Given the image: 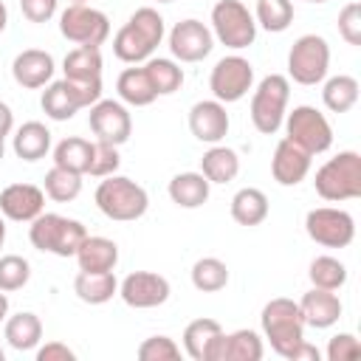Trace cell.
I'll return each mask as SVG.
<instances>
[{
  "label": "cell",
  "mask_w": 361,
  "mask_h": 361,
  "mask_svg": "<svg viewBox=\"0 0 361 361\" xmlns=\"http://www.w3.org/2000/svg\"><path fill=\"white\" fill-rule=\"evenodd\" d=\"M305 231L324 248H347L355 240V220L350 212L336 206H319L305 214Z\"/></svg>",
  "instance_id": "cell-10"
},
{
  "label": "cell",
  "mask_w": 361,
  "mask_h": 361,
  "mask_svg": "<svg viewBox=\"0 0 361 361\" xmlns=\"http://www.w3.org/2000/svg\"><path fill=\"white\" fill-rule=\"evenodd\" d=\"M322 102L330 113H347L355 107L358 102V79L355 76H347V73H338V76H330L322 87Z\"/></svg>",
  "instance_id": "cell-32"
},
{
  "label": "cell",
  "mask_w": 361,
  "mask_h": 361,
  "mask_svg": "<svg viewBox=\"0 0 361 361\" xmlns=\"http://www.w3.org/2000/svg\"><path fill=\"white\" fill-rule=\"evenodd\" d=\"M6 25H8V8H6V3L0 0V34L6 31Z\"/></svg>",
  "instance_id": "cell-51"
},
{
  "label": "cell",
  "mask_w": 361,
  "mask_h": 361,
  "mask_svg": "<svg viewBox=\"0 0 361 361\" xmlns=\"http://www.w3.org/2000/svg\"><path fill=\"white\" fill-rule=\"evenodd\" d=\"M85 237H87V228L79 220L65 217V214H54V212L37 214L28 226L31 245L37 251L54 254V257H73Z\"/></svg>",
  "instance_id": "cell-4"
},
{
  "label": "cell",
  "mask_w": 361,
  "mask_h": 361,
  "mask_svg": "<svg viewBox=\"0 0 361 361\" xmlns=\"http://www.w3.org/2000/svg\"><path fill=\"white\" fill-rule=\"evenodd\" d=\"M169 282L166 276L155 274V271H133L118 282V296L127 307L135 310H149L158 307L169 299Z\"/></svg>",
  "instance_id": "cell-12"
},
{
  "label": "cell",
  "mask_w": 361,
  "mask_h": 361,
  "mask_svg": "<svg viewBox=\"0 0 361 361\" xmlns=\"http://www.w3.org/2000/svg\"><path fill=\"white\" fill-rule=\"evenodd\" d=\"M73 293L85 305H104L118 293V279L113 271H79L73 279Z\"/></svg>",
  "instance_id": "cell-21"
},
{
  "label": "cell",
  "mask_w": 361,
  "mask_h": 361,
  "mask_svg": "<svg viewBox=\"0 0 361 361\" xmlns=\"http://www.w3.org/2000/svg\"><path fill=\"white\" fill-rule=\"evenodd\" d=\"M65 79H102V51L93 45H76L62 59Z\"/></svg>",
  "instance_id": "cell-33"
},
{
  "label": "cell",
  "mask_w": 361,
  "mask_h": 361,
  "mask_svg": "<svg viewBox=\"0 0 361 361\" xmlns=\"http://www.w3.org/2000/svg\"><path fill=\"white\" fill-rule=\"evenodd\" d=\"M361 355V344L353 333H336L327 341V361H353Z\"/></svg>",
  "instance_id": "cell-45"
},
{
  "label": "cell",
  "mask_w": 361,
  "mask_h": 361,
  "mask_svg": "<svg viewBox=\"0 0 361 361\" xmlns=\"http://www.w3.org/2000/svg\"><path fill=\"white\" fill-rule=\"evenodd\" d=\"M3 338H6L14 350H20V353L34 350V347L42 341V322H39V316L31 313V310H20V313L8 316V319H6Z\"/></svg>",
  "instance_id": "cell-26"
},
{
  "label": "cell",
  "mask_w": 361,
  "mask_h": 361,
  "mask_svg": "<svg viewBox=\"0 0 361 361\" xmlns=\"http://www.w3.org/2000/svg\"><path fill=\"white\" fill-rule=\"evenodd\" d=\"M121 158H118V147L107 144V141H93V149H90V164H87V175L93 178H107V175H116Z\"/></svg>",
  "instance_id": "cell-41"
},
{
  "label": "cell",
  "mask_w": 361,
  "mask_h": 361,
  "mask_svg": "<svg viewBox=\"0 0 361 361\" xmlns=\"http://www.w3.org/2000/svg\"><path fill=\"white\" fill-rule=\"evenodd\" d=\"M214 48V34L209 25H203L200 20L189 17L172 25L169 31V54L178 62H200L212 54Z\"/></svg>",
  "instance_id": "cell-13"
},
{
  "label": "cell",
  "mask_w": 361,
  "mask_h": 361,
  "mask_svg": "<svg viewBox=\"0 0 361 361\" xmlns=\"http://www.w3.org/2000/svg\"><path fill=\"white\" fill-rule=\"evenodd\" d=\"M338 34L347 45H361V6L355 0L338 11Z\"/></svg>",
  "instance_id": "cell-44"
},
{
  "label": "cell",
  "mask_w": 361,
  "mask_h": 361,
  "mask_svg": "<svg viewBox=\"0 0 361 361\" xmlns=\"http://www.w3.org/2000/svg\"><path fill=\"white\" fill-rule=\"evenodd\" d=\"M45 212V192L34 183H8L0 192V214L14 223H31Z\"/></svg>",
  "instance_id": "cell-16"
},
{
  "label": "cell",
  "mask_w": 361,
  "mask_h": 361,
  "mask_svg": "<svg viewBox=\"0 0 361 361\" xmlns=\"http://www.w3.org/2000/svg\"><path fill=\"white\" fill-rule=\"evenodd\" d=\"M11 149L23 161H39L51 149V130L42 121H25L17 127L11 138Z\"/></svg>",
  "instance_id": "cell-23"
},
{
  "label": "cell",
  "mask_w": 361,
  "mask_h": 361,
  "mask_svg": "<svg viewBox=\"0 0 361 361\" xmlns=\"http://www.w3.org/2000/svg\"><path fill=\"white\" fill-rule=\"evenodd\" d=\"M307 276H310V285L313 288H324V290H338L347 285V265L336 257H316L307 268Z\"/></svg>",
  "instance_id": "cell-38"
},
{
  "label": "cell",
  "mask_w": 361,
  "mask_h": 361,
  "mask_svg": "<svg viewBox=\"0 0 361 361\" xmlns=\"http://www.w3.org/2000/svg\"><path fill=\"white\" fill-rule=\"evenodd\" d=\"M155 45L133 25V23H124L116 37H113V54L121 59V62H130V65H138V62H147L152 56Z\"/></svg>",
  "instance_id": "cell-29"
},
{
  "label": "cell",
  "mask_w": 361,
  "mask_h": 361,
  "mask_svg": "<svg viewBox=\"0 0 361 361\" xmlns=\"http://www.w3.org/2000/svg\"><path fill=\"white\" fill-rule=\"evenodd\" d=\"M6 316H8V296L6 290H0V322H6Z\"/></svg>",
  "instance_id": "cell-50"
},
{
  "label": "cell",
  "mask_w": 361,
  "mask_h": 361,
  "mask_svg": "<svg viewBox=\"0 0 361 361\" xmlns=\"http://www.w3.org/2000/svg\"><path fill=\"white\" fill-rule=\"evenodd\" d=\"M259 324L265 338L271 341V350L282 358H290V353L305 341V319H302L299 302L288 296H276L265 302L259 313Z\"/></svg>",
  "instance_id": "cell-1"
},
{
  "label": "cell",
  "mask_w": 361,
  "mask_h": 361,
  "mask_svg": "<svg viewBox=\"0 0 361 361\" xmlns=\"http://www.w3.org/2000/svg\"><path fill=\"white\" fill-rule=\"evenodd\" d=\"M285 138L302 147L310 155L327 152L333 147V127L327 116L310 104H299L290 113H285Z\"/></svg>",
  "instance_id": "cell-6"
},
{
  "label": "cell",
  "mask_w": 361,
  "mask_h": 361,
  "mask_svg": "<svg viewBox=\"0 0 361 361\" xmlns=\"http://www.w3.org/2000/svg\"><path fill=\"white\" fill-rule=\"evenodd\" d=\"M268 197L257 186H245L231 197V217L240 226H259L268 217Z\"/></svg>",
  "instance_id": "cell-31"
},
{
  "label": "cell",
  "mask_w": 361,
  "mask_h": 361,
  "mask_svg": "<svg viewBox=\"0 0 361 361\" xmlns=\"http://www.w3.org/2000/svg\"><path fill=\"white\" fill-rule=\"evenodd\" d=\"M0 361H3V347H0Z\"/></svg>",
  "instance_id": "cell-55"
},
{
  "label": "cell",
  "mask_w": 361,
  "mask_h": 361,
  "mask_svg": "<svg viewBox=\"0 0 361 361\" xmlns=\"http://www.w3.org/2000/svg\"><path fill=\"white\" fill-rule=\"evenodd\" d=\"M322 358V353L313 347V344H307V341H302L293 353H290V358L288 361H319Z\"/></svg>",
  "instance_id": "cell-48"
},
{
  "label": "cell",
  "mask_w": 361,
  "mask_h": 361,
  "mask_svg": "<svg viewBox=\"0 0 361 361\" xmlns=\"http://www.w3.org/2000/svg\"><path fill=\"white\" fill-rule=\"evenodd\" d=\"M144 71L155 87L158 96H169L175 90H180L183 85V68L175 62V59H166V56H149L144 62Z\"/></svg>",
  "instance_id": "cell-34"
},
{
  "label": "cell",
  "mask_w": 361,
  "mask_h": 361,
  "mask_svg": "<svg viewBox=\"0 0 361 361\" xmlns=\"http://www.w3.org/2000/svg\"><path fill=\"white\" fill-rule=\"evenodd\" d=\"M262 353V338L254 330H234L212 341L206 361H259Z\"/></svg>",
  "instance_id": "cell-17"
},
{
  "label": "cell",
  "mask_w": 361,
  "mask_h": 361,
  "mask_svg": "<svg viewBox=\"0 0 361 361\" xmlns=\"http://www.w3.org/2000/svg\"><path fill=\"white\" fill-rule=\"evenodd\" d=\"M330 68V45L319 34H302L288 51V76L296 85H319L324 82Z\"/></svg>",
  "instance_id": "cell-8"
},
{
  "label": "cell",
  "mask_w": 361,
  "mask_h": 361,
  "mask_svg": "<svg viewBox=\"0 0 361 361\" xmlns=\"http://www.w3.org/2000/svg\"><path fill=\"white\" fill-rule=\"evenodd\" d=\"M3 243H6V220L0 214V248H3Z\"/></svg>",
  "instance_id": "cell-52"
},
{
  "label": "cell",
  "mask_w": 361,
  "mask_h": 361,
  "mask_svg": "<svg viewBox=\"0 0 361 361\" xmlns=\"http://www.w3.org/2000/svg\"><path fill=\"white\" fill-rule=\"evenodd\" d=\"M228 113H226V104L217 102V99H203V102H195L189 107V130L197 141L203 144H220L226 135H228Z\"/></svg>",
  "instance_id": "cell-15"
},
{
  "label": "cell",
  "mask_w": 361,
  "mask_h": 361,
  "mask_svg": "<svg viewBox=\"0 0 361 361\" xmlns=\"http://www.w3.org/2000/svg\"><path fill=\"white\" fill-rule=\"evenodd\" d=\"M305 3H327V0H305Z\"/></svg>",
  "instance_id": "cell-54"
},
{
  "label": "cell",
  "mask_w": 361,
  "mask_h": 361,
  "mask_svg": "<svg viewBox=\"0 0 361 361\" xmlns=\"http://www.w3.org/2000/svg\"><path fill=\"white\" fill-rule=\"evenodd\" d=\"M158 3H172V0H158Z\"/></svg>",
  "instance_id": "cell-56"
},
{
  "label": "cell",
  "mask_w": 361,
  "mask_h": 361,
  "mask_svg": "<svg viewBox=\"0 0 361 361\" xmlns=\"http://www.w3.org/2000/svg\"><path fill=\"white\" fill-rule=\"evenodd\" d=\"M169 197L175 206L180 209H197L209 200V192H212V183L203 178V172H178L169 186H166Z\"/></svg>",
  "instance_id": "cell-22"
},
{
  "label": "cell",
  "mask_w": 361,
  "mask_h": 361,
  "mask_svg": "<svg viewBox=\"0 0 361 361\" xmlns=\"http://www.w3.org/2000/svg\"><path fill=\"white\" fill-rule=\"evenodd\" d=\"M87 124H90L96 141H107L113 147H121L133 133V118H130L127 107L113 99H99L96 104H90Z\"/></svg>",
  "instance_id": "cell-14"
},
{
  "label": "cell",
  "mask_w": 361,
  "mask_h": 361,
  "mask_svg": "<svg viewBox=\"0 0 361 361\" xmlns=\"http://www.w3.org/2000/svg\"><path fill=\"white\" fill-rule=\"evenodd\" d=\"M59 0H20V11L28 23H48L56 14Z\"/></svg>",
  "instance_id": "cell-46"
},
{
  "label": "cell",
  "mask_w": 361,
  "mask_h": 361,
  "mask_svg": "<svg viewBox=\"0 0 361 361\" xmlns=\"http://www.w3.org/2000/svg\"><path fill=\"white\" fill-rule=\"evenodd\" d=\"M288 99H290V82L282 73H268L254 96H251V121L262 135H274L288 113Z\"/></svg>",
  "instance_id": "cell-5"
},
{
  "label": "cell",
  "mask_w": 361,
  "mask_h": 361,
  "mask_svg": "<svg viewBox=\"0 0 361 361\" xmlns=\"http://www.w3.org/2000/svg\"><path fill=\"white\" fill-rule=\"evenodd\" d=\"M192 285L200 293H217L228 285V268L217 257H200L192 265Z\"/></svg>",
  "instance_id": "cell-36"
},
{
  "label": "cell",
  "mask_w": 361,
  "mask_h": 361,
  "mask_svg": "<svg viewBox=\"0 0 361 361\" xmlns=\"http://www.w3.org/2000/svg\"><path fill=\"white\" fill-rule=\"evenodd\" d=\"M310 152H305L302 147H296L293 141L282 138L274 149V158H271V175L279 186H296L307 178L310 172Z\"/></svg>",
  "instance_id": "cell-19"
},
{
  "label": "cell",
  "mask_w": 361,
  "mask_h": 361,
  "mask_svg": "<svg viewBox=\"0 0 361 361\" xmlns=\"http://www.w3.org/2000/svg\"><path fill=\"white\" fill-rule=\"evenodd\" d=\"M39 107H42V113H45L48 118H54V121H68V118H73V116L82 110L79 102H76V96H73V90L68 87L65 79L45 85V90H42V96H39Z\"/></svg>",
  "instance_id": "cell-28"
},
{
  "label": "cell",
  "mask_w": 361,
  "mask_h": 361,
  "mask_svg": "<svg viewBox=\"0 0 361 361\" xmlns=\"http://www.w3.org/2000/svg\"><path fill=\"white\" fill-rule=\"evenodd\" d=\"M93 200H96V209L116 223H133V220L144 217V212L149 206L147 189L124 175H107L96 186Z\"/></svg>",
  "instance_id": "cell-3"
},
{
  "label": "cell",
  "mask_w": 361,
  "mask_h": 361,
  "mask_svg": "<svg viewBox=\"0 0 361 361\" xmlns=\"http://www.w3.org/2000/svg\"><path fill=\"white\" fill-rule=\"evenodd\" d=\"M42 192L51 200H56V203H71L82 192V175L79 172H71V169H62V166H54V169L45 172Z\"/></svg>",
  "instance_id": "cell-37"
},
{
  "label": "cell",
  "mask_w": 361,
  "mask_h": 361,
  "mask_svg": "<svg viewBox=\"0 0 361 361\" xmlns=\"http://www.w3.org/2000/svg\"><path fill=\"white\" fill-rule=\"evenodd\" d=\"M56 65H54V56L42 48H25L14 56L11 62V76L20 87L25 90H37V87H45L54 76Z\"/></svg>",
  "instance_id": "cell-18"
},
{
  "label": "cell",
  "mask_w": 361,
  "mask_h": 361,
  "mask_svg": "<svg viewBox=\"0 0 361 361\" xmlns=\"http://www.w3.org/2000/svg\"><path fill=\"white\" fill-rule=\"evenodd\" d=\"M316 195L330 203H344L361 197V155L355 149H344L327 158L313 178Z\"/></svg>",
  "instance_id": "cell-2"
},
{
  "label": "cell",
  "mask_w": 361,
  "mask_h": 361,
  "mask_svg": "<svg viewBox=\"0 0 361 361\" xmlns=\"http://www.w3.org/2000/svg\"><path fill=\"white\" fill-rule=\"evenodd\" d=\"M73 257L79 262V271H113L118 262V245L107 237H90L87 234Z\"/></svg>",
  "instance_id": "cell-24"
},
{
  "label": "cell",
  "mask_w": 361,
  "mask_h": 361,
  "mask_svg": "<svg viewBox=\"0 0 361 361\" xmlns=\"http://www.w3.org/2000/svg\"><path fill=\"white\" fill-rule=\"evenodd\" d=\"M90 149H93V144H90V141H85V138H79V135L62 138V141L54 147V166H62V169H71V172L87 175Z\"/></svg>",
  "instance_id": "cell-35"
},
{
  "label": "cell",
  "mask_w": 361,
  "mask_h": 361,
  "mask_svg": "<svg viewBox=\"0 0 361 361\" xmlns=\"http://www.w3.org/2000/svg\"><path fill=\"white\" fill-rule=\"evenodd\" d=\"M3 155H6V144H3V135H0V161H3Z\"/></svg>",
  "instance_id": "cell-53"
},
{
  "label": "cell",
  "mask_w": 361,
  "mask_h": 361,
  "mask_svg": "<svg viewBox=\"0 0 361 361\" xmlns=\"http://www.w3.org/2000/svg\"><path fill=\"white\" fill-rule=\"evenodd\" d=\"M116 90H118V99L130 107H147L158 99L144 68H124L116 79Z\"/></svg>",
  "instance_id": "cell-25"
},
{
  "label": "cell",
  "mask_w": 361,
  "mask_h": 361,
  "mask_svg": "<svg viewBox=\"0 0 361 361\" xmlns=\"http://www.w3.org/2000/svg\"><path fill=\"white\" fill-rule=\"evenodd\" d=\"M11 130H14V113H11V107L6 102H0V135L6 138Z\"/></svg>",
  "instance_id": "cell-49"
},
{
  "label": "cell",
  "mask_w": 361,
  "mask_h": 361,
  "mask_svg": "<svg viewBox=\"0 0 361 361\" xmlns=\"http://www.w3.org/2000/svg\"><path fill=\"white\" fill-rule=\"evenodd\" d=\"M71 3H85V0H71Z\"/></svg>",
  "instance_id": "cell-57"
},
{
  "label": "cell",
  "mask_w": 361,
  "mask_h": 361,
  "mask_svg": "<svg viewBox=\"0 0 361 361\" xmlns=\"http://www.w3.org/2000/svg\"><path fill=\"white\" fill-rule=\"evenodd\" d=\"M59 34L68 42L99 48L110 37V20L104 11H99L87 3H71L59 14Z\"/></svg>",
  "instance_id": "cell-9"
},
{
  "label": "cell",
  "mask_w": 361,
  "mask_h": 361,
  "mask_svg": "<svg viewBox=\"0 0 361 361\" xmlns=\"http://www.w3.org/2000/svg\"><path fill=\"white\" fill-rule=\"evenodd\" d=\"M127 23H133L155 48L161 45V39H164V31H166V25H164V17L152 8V6H141V8H135L133 14H130V20Z\"/></svg>",
  "instance_id": "cell-42"
},
{
  "label": "cell",
  "mask_w": 361,
  "mask_h": 361,
  "mask_svg": "<svg viewBox=\"0 0 361 361\" xmlns=\"http://www.w3.org/2000/svg\"><path fill=\"white\" fill-rule=\"evenodd\" d=\"M31 279V262L20 254H3L0 257V290L11 293L25 288Z\"/></svg>",
  "instance_id": "cell-40"
},
{
  "label": "cell",
  "mask_w": 361,
  "mask_h": 361,
  "mask_svg": "<svg viewBox=\"0 0 361 361\" xmlns=\"http://www.w3.org/2000/svg\"><path fill=\"white\" fill-rule=\"evenodd\" d=\"M212 34L231 51H243L257 39V20L240 0H217L212 8Z\"/></svg>",
  "instance_id": "cell-7"
},
{
  "label": "cell",
  "mask_w": 361,
  "mask_h": 361,
  "mask_svg": "<svg viewBox=\"0 0 361 361\" xmlns=\"http://www.w3.org/2000/svg\"><path fill=\"white\" fill-rule=\"evenodd\" d=\"M251 87H254V65L245 56L231 54V56H223L214 62V68L209 73V90L217 102H223V104L240 102L243 96H248Z\"/></svg>",
  "instance_id": "cell-11"
},
{
  "label": "cell",
  "mask_w": 361,
  "mask_h": 361,
  "mask_svg": "<svg viewBox=\"0 0 361 361\" xmlns=\"http://www.w3.org/2000/svg\"><path fill=\"white\" fill-rule=\"evenodd\" d=\"M73 358L76 353L62 341H48L45 347L37 350V361H73Z\"/></svg>",
  "instance_id": "cell-47"
},
{
  "label": "cell",
  "mask_w": 361,
  "mask_h": 361,
  "mask_svg": "<svg viewBox=\"0 0 361 361\" xmlns=\"http://www.w3.org/2000/svg\"><path fill=\"white\" fill-rule=\"evenodd\" d=\"M220 333H223V327H220L217 319H206L203 316V319L189 322L186 330H183V353L192 361H206L209 358V347Z\"/></svg>",
  "instance_id": "cell-30"
},
{
  "label": "cell",
  "mask_w": 361,
  "mask_h": 361,
  "mask_svg": "<svg viewBox=\"0 0 361 361\" xmlns=\"http://www.w3.org/2000/svg\"><path fill=\"white\" fill-rule=\"evenodd\" d=\"M254 20L265 31L279 34V31H285L293 23V3L290 0H257Z\"/></svg>",
  "instance_id": "cell-39"
},
{
  "label": "cell",
  "mask_w": 361,
  "mask_h": 361,
  "mask_svg": "<svg viewBox=\"0 0 361 361\" xmlns=\"http://www.w3.org/2000/svg\"><path fill=\"white\" fill-rule=\"evenodd\" d=\"M138 358L141 361H178L180 347L169 336H149L138 344Z\"/></svg>",
  "instance_id": "cell-43"
},
{
  "label": "cell",
  "mask_w": 361,
  "mask_h": 361,
  "mask_svg": "<svg viewBox=\"0 0 361 361\" xmlns=\"http://www.w3.org/2000/svg\"><path fill=\"white\" fill-rule=\"evenodd\" d=\"M299 310L305 324L316 327V330H327L341 319V299L336 296V290H324V288H310L302 299H299Z\"/></svg>",
  "instance_id": "cell-20"
},
{
  "label": "cell",
  "mask_w": 361,
  "mask_h": 361,
  "mask_svg": "<svg viewBox=\"0 0 361 361\" xmlns=\"http://www.w3.org/2000/svg\"><path fill=\"white\" fill-rule=\"evenodd\" d=\"M200 172H203V178L209 183H228L240 172V158H237V152L231 147L212 144L200 158Z\"/></svg>",
  "instance_id": "cell-27"
}]
</instances>
